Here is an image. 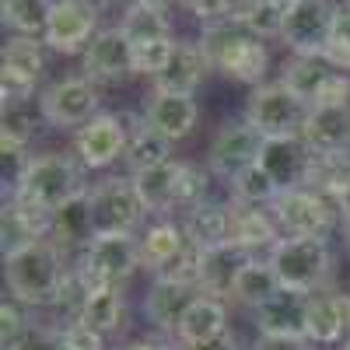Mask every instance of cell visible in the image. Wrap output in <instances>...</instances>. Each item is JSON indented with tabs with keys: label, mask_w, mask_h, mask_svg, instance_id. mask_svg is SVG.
I'll list each match as a JSON object with an SVG mask.
<instances>
[{
	"label": "cell",
	"mask_w": 350,
	"mask_h": 350,
	"mask_svg": "<svg viewBox=\"0 0 350 350\" xmlns=\"http://www.w3.org/2000/svg\"><path fill=\"white\" fill-rule=\"evenodd\" d=\"M74 262L53 239H42L14 256H4V284L11 298L28 308H53Z\"/></svg>",
	"instance_id": "cell-1"
},
{
	"label": "cell",
	"mask_w": 350,
	"mask_h": 350,
	"mask_svg": "<svg viewBox=\"0 0 350 350\" xmlns=\"http://www.w3.org/2000/svg\"><path fill=\"white\" fill-rule=\"evenodd\" d=\"M200 46L207 53L211 67L231 81L259 88L262 77H267V67H270L267 42L242 21V14L207 21L203 25V36H200Z\"/></svg>",
	"instance_id": "cell-2"
},
{
	"label": "cell",
	"mask_w": 350,
	"mask_h": 350,
	"mask_svg": "<svg viewBox=\"0 0 350 350\" xmlns=\"http://www.w3.org/2000/svg\"><path fill=\"white\" fill-rule=\"evenodd\" d=\"M81 161H74L70 154L60 151H46L36 158H25L14 183H11V196L39 203L46 211H56L60 203H67L70 196H77L81 189H88L81 183Z\"/></svg>",
	"instance_id": "cell-3"
},
{
	"label": "cell",
	"mask_w": 350,
	"mask_h": 350,
	"mask_svg": "<svg viewBox=\"0 0 350 350\" xmlns=\"http://www.w3.org/2000/svg\"><path fill=\"white\" fill-rule=\"evenodd\" d=\"M270 267L277 270L284 287H298V291L326 287L329 267H333L329 239L326 235H284L270 252Z\"/></svg>",
	"instance_id": "cell-4"
},
{
	"label": "cell",
	"mask_w": 350,
	"mask_h": 350,
	"mask_svg": "<svg viewBox=\"0 0 350 350\" xmlns=\"http://www.w3.org/2000/svg\"><path fill=\"white\" fill-rule=\"evenodd\" d=\"M312 105L291 92L284 81H262L245 102V120L262 133V137H287V133H301L308 120Z\"/></svg>",
	"instance_id": "cell-5"
},
{
	"label": "cell",
	"mask_w": 350,
	"mask_h": 350,
	"mask_svg": "<svg viewBox=\"0 0 350 350\" xmlns=\"http://www.w3.org/2000/svg\"><path fill=\"white\" fill-rule=\"evenodd\" d=\"M77 267L84 270V277L95 287H123L137 270H144L140 259V242L133 235H123V231H112V235H95L92 245H88L77 256Z\"/></svg>",
	"instance_id": "cell-6"
},
{
	"label": "cell",
	"mask_w": 350,
	"mask_h": 350,
	"mask_svg": "<svg viewBox=\"0 0 350 350\" xmlns=\"http://www.w3.org/2000/svg\"><path fill=\"white\" fill-rule=\"evenodd\" d=\"M102 95L92 77H64L53 81L39 95V116L56 130H81L98 116Z\"/></svg>",
	"instance_id": "cell-7"
},
{
	"label": "cell",
	"mask_w": 350,
	"mask_h": 350,
	"mask_svg": "<svg viewBox=\"0 0 350 350\" xmlns=\"http://www.w3.org/2000/svg\"><path fill=\"white\" fill-rule=\"evenodd\" d=\"M270 207H273V217L284 235H326L333 221L340 217L336 200L319 189H308V186L280 189V196Z\"/></svg>",
	"instance_id": "cell-8"
},
{
	"label": "cell",
	"mask_w": 350,
	"mask_h": 350,
	"mask_svg": "<svg viewBox=\"0 0 350 350\" xmlns=\"http://www.w3.org/2000/svg\"><path fill=\"white\" fill-rule=\"evenodd\" d=\"M133 130L126 126V116L120 112H98L92 123H84L81 130H74V154L84 168L102 172L109 165H116L126 148H130Z\"/></svg>",
	"instance_id": "cell-9"
},
{
	"label": "cell",
	"mask_w": 350,
	"mask_h": 350,
	"mask_svg": "<svg viewBox=\"0 0 350 350\" xmlns=\"http://www.w3.org/2000/svg\"><path fill=\"white\" fill-rule=\"evenodd\" d=\"M336 11L340 8L333 0H295L284 18V46L301 56H323L336 28Z\"/></svg>",
	"instance_id": "cell-10"
},
{
	"label": "cell",
	"mask_w": 350,
	"mask_h": 350,
	"mask_svg": "<svg viewBox=\"0 0 350 350\" xmlns=\"http://www.w3.org/2000/svg\"><path fill=\"white\" fill-rule=\"evenodd\" d=\"M92 211H95V228L98 235H112V231H123V235H133L137 224L144 221V203L137 196L133 179H120V175H109V179L95 183L92 189Z\"/></svg>",
	"instance_id": "cell-11"
},
{
	"label": "cell",
	"mask_w": 350,
	"mask_h": 350,
	"mask_svg": "<svg viewBox=\"0 0 350 350\" xmlns=\"http://www.w3.org/2000/svg\"><path fill=\"white\" fill-rule=\"evenodd\" d=\"M262 144H267V137H262L249 120H239V123H224L211 144L207 151V168L217 175V179L231 183L235 175H242L245 168H252L262 154Z\"/></svg>",
	"instance_id": "cell-12"
},
{
	"label": "cell",
	"mask_w": 350,
	"mask_h": 350,
	"mask_svg": "<svg viewBox=\"0 0 350 350\" xmlns=\"http://www.w3.org/2000/svg\"><path fill=\"white\" fill-rule=\"evenodd\" d=\"M98 8L92 0H56L42 42L56 53H81L95 39Z\"/></svg>",
	"instance_id": "cell-13"
},
{
	"label": "cell",
	"mask_w": 350,
	"mask_h": 350,
	"mask_svg": "<svg viewBox=\"0 0 350 350\" xmlns=\"http://www.w3.org/2000/svg\"><path fill=\"white\" fill-rule=\"evenodd\" d=\"M84 74L102 84H120L133 77V42L120 25L116 28H98L95 39L84 49Z\"/></svg>",
	"instance_id": "cell-14"
},
{
	"label": "cell",
	"mask_w": 350,
	"mask_h": 350,
	"mask_svg": "<svg viewBox=\"0 0 350 350\" xmlns=\"http://www.w3.org/2000/svg\"><path fill=\"white\" fill-rule=\"evenodd\" d=\"M315 151L312 144L301 133H287V137H267L262 144V154L259 165L267 168L280 189H298L308 183V172H312Z\"/></svg>",
	"instance_id": "cell-15"
},
{
	"label": "cell",
	"mask_w": 350,
	"mask_h": 350,
	"mask_svg": "<svg viewBox=\"0 0 350 350\" xmlns=\"http://www.w3.org/2000/svg\"><path fill=\"white\" fill-rule=\"evenodd\" d=\"M46 70V56L39 39L14 36L4 46V67H0V95L4 98H32L36 84Z\"/></svg>",
	"instance_id": "cell-16"
},
{
	"label": "cell",
	"mask_w": 350,
	"mask_h": 350,
	"mask_svg": "<svg viewBox=\"0 0 350 350\" xmlns=\"http://www.w3.org/2000/svg\"><path fill=\"white\" fill-rule=\"evenodd\" d=\"M203 295L196 284H183V280H165V277H154L148 295H144V319L158 329V333H172L179 329L186 308Z\"/></svg>",
	"instance_id": "cell-17"
},
{
	"label": "cell",
	"mask_w": 350,
	"mask_h": 350,
	"mask_svg": "<svg viewBox=\"0 0 350 350\" xmlns=\"http://www.w3.org/2000/svg\"><path fill=\"white\" fill-rule=\"evenodd\" d=\"M183 165L186 161H165L154 168H144L137 175H130L137 196L144 203V211L154 217H168L175 207H183Z\"/></svg>",
	"instance_id": "cell-18"
},
{
	"label": "cell",
	"mask_w": 350,
	"mask_h": 350,
	"mask_svg": "<svg viewBox=\"0 0 350 350\" xmlns=\"http://www.w3.org/2000/svg\"><path fill=\"white\" fill-rule=\"evenodd\" d=\"M200 120V105L193 95H175V92H151L148 105H144V123L165 140H186L196 130Z\"/></svg>",
	"instance_id": "cell-19"
},
{
	"label": "cell",
	"mask_w": 350,
	"mask_h": 350,
	"mask_svg": "<svg viewBox=\"0 0 350 350\" xmlns=\"http://www.w3.org/2000/svg\"><path fill=\"white\" fill-rule=\"evenodd\" d=\"M305 336L319 347H329V343H340L343 336H350V295H329L326 287L312 291Z\"/></svg>",
	"instance_id": "cell-20"
},
{
	"label": "cell",
	"mask_w": 350,
	"mask_h": 350,
	"mask_svg": "<svg viewBox=\"0 0 350 350\" xmlns=\"http://www.w3.org/2000/svg\"><path fill=\"white\" fill-rule=\"evenodd\" d=\"M98 235L95 228V211H92V193L81 189L77 196H70L67 203L53 211V242L60 245L64 252H84L92 245V239Z\"/></svg>",
	"instance_id": "cell-21"
},
{
	"label": "cell",
	"mask_w": 350,
	"mask_h": 350,
	"mask_svg": "<svg viewBox=\"0 0 350 350\" xmlns=\"http://www.w3.org/2000/svg\"><path fill=\"white\" fill-rule=\"evenodd\" d=\"M224 333H228V305H224V298L200 295L186 308L179 329H175V340H179L186 350H200V347L214 343Z\"/></svg>",
	"instance_id": "cell-22"
},
{
	"label": "cell",
	"mask_w": 350,
	"mask_h": 350,
	"mask_svg": "<svg viewBox=\"0 0 350 350\" xmlns=\"http://www.w3.org/2000/svg\"><path fill=\"white\" fill-rule=\"evenodd\" d=\"M211 70V60L203 53L200 42H189V39H179L172 49V60L168 67L154 77V92H175V95H193L196 88L203 84Z\"/></svg>",
	"instance_id": "cell-23"
},
{
	"label": "cell",
	"mask_w": 350,
	"mask_h": 350,
	"mask_svg": "<svg viewBox=\"0 0 350 350\" xmlns=\"http://www.w3.org/2000/svg\"><path fill=\"white\" fill-rule=\"evenodd\" d=\"M308 295L312 291H298V287H280L277 295L259 305L256 326L259 333H287V336H305V319H308Z\"/></svg>",
	"instance_id": "cell-24"
},
{
	"label": "cell",
	"mask_w": 350,
	"mask_h": 350,
	"mask_svg": "<svg viewBox=\"0 0 350 350\" xmlns=\"http://www.w3.org/2000/svg\"><path fill=\"white\" fill-rule=\"evenodd\" d=\"M280 239L284 231L273 214H267L262 207H249V203H231V245L256 256V252H273Z\"/></svg>",
	"instance_id": "cell-25"
},
{
	"label": "cell",
	"mask_w": 350,
	"mask_h": 350,
	"mask_svg": "<svg viewBox=\"0 0 350 350\" xmlns=\"http://www.w3.org/2000/svg\"><path fill=\"white\" fill-rule=\"evenodd\" d=\"M252 256L239 245H217V249H207L200 259V277H196V287L203 295H214V298H231V287H235V277L242 273V267Z\"/></svg>",
	"instance_id": "cell-26"
},
{
	"label": "cell",
	"mask_w": 350,
	"mask_h": 350,
	"mask_svg": "<svg viewBox=\"0 0 350 350\" xmlns=\"http://www.w3.org/2000/svg\"><path fill=\"white\" fill-rule=\"evenodd\" d=\"M186 249H189V235H186L183 221H158V224L148 228V235L140 239L144 270H151L154 277H161Z\"/></svg>",
	"instance_id": "cell-27"
},
{
	"label": "cell",
	"mask_w": 350,
	"mask_h": 350,
	"mask_svg": "<svg viewBox=\"0 0 350 350\" xmlns=\"http://www.w3.org/2000/svg\"><path fill=\"white\" fill-rule=\"evenodd\" d=\"M183 228L196 249H217L231 242V207L228 203H214V200H203L196 207L186 211Z\"/></svg>",
	"instance_id": "cell-28"
},
{
	"label": "cell",
	"mask_w": 350,
	"mask_h": 350,
	"mask_svg": "<svg viewBox=\"0 0 350 350\" xmlns=\"http://www.w3.org/2000/svg\"><path fill=\"white\" fill-rule=\"evenodd\" d=\"M301 137L312 144V151H350V109H315L308 112Z\"/></svg>",
	"instance_id": "cell-29"
},
{
	"label": "cell",
	"mask_w": 350,
	"mask_h": 350,
	"mask_svg": "<svg viewBox=\"0 0 350 350\" xmlns=\"http://www.w3.org/2000/svg\"><path fill=\"white\" fill-rule=\"evenodd\" d=\"M280 287H284V284H280L277 270L270 267V259L252 256L245 267H242V273L235 277V287H231V301L242 305V308H249V312H256L259 305H267Z\"/></svg>",
	"instance_id": "cell-30"
},
{
	"label": "cell",
	"mask_w": 350,
	"mask_h": 350,
	"mask_svg": "<svg viewBox=\"0 0 350 350\" xmlns=\"http://www.w3.org/2000/svg\"><path fill=\"white\" fill-rule=\"evenodd\" d=\"M77 323L92 326L102 336H112L126 326V298H123V287H92V295L84 301V312Z\"/></svg>",
	"instance_id": "cell-31"
},
{
	"label": "cell",
	"mask_w": 350,
	"mask_h": 350,
	"mask_svg": "<svg viewBox=\"0 0 350 350\" xmlns=\"http://www.w3.org/2000/svg\"><path fill=\"white\" fill-rule=\"evenodd\" d=\"M36 112L32 98H4V112H0V151H4V158L21 154L28 148V140L36 133Z\"/></svg>",
	"instance_id": "cell-32"
},
{
	"label": "cell",
	"mask_w": 350,
	"mask_h": 350,
	"mask_svg": "<svg viewBox=\"0 0 350 350\" xmlns=\"http://www.w3.org/2000/svg\"><path fill=\"white\" fill-rule=\"evenodd\" d=\"M333 74V67L323 60V56H301V53H291V60L284 64V84L291 92H298L308 105L315 102L319 88L326 84V77Z\"/></svg>",
	"instance_id": "cell-33"
},
{
	"label": "cell",
	"mask_w": 350,
	"mask_h": 350,
	"mask_svg": "<svg viewBox=\"0 0 350 350\" xmlns=\"http://www.w3.org/2000/svg\"><path fill=\"white\" fill-rule=\"evenodd\" d=\"M53 4L56 0H0V14H4V25L14 28L18 36L42 39L49 14H53Z\"/></svg>",
	"instance_id": "cell-34"
},
{
	"label": "cell",
	"mask_w": 350,
	"mask_h": 350,
	"mask_svg": "<svg viewBox=\"0 0 350 350\" xmlns=\"http://www.w3.org/2000/svg\"><path fill=\"white\" fill-rule=\"evenodd\" d=\"M123 161H126L130 175H137L144 168H154V165H165V161H172V140L154 133L148 123H140L130 137V148H126Z\"/></svg>",
	"instance_id": "cell-35"
},
{
	"label": "cell",
	"mask_w": 350,
	"mask_h": 350,
	"mask_svg": "<svg viewBox=\"0 0 350 350\" xmlns=\"http://www.w3.org/2000/svg\"><path fill=\"white\" fill-rule=\"evenodd\" d=\"M120 28L126 32V39H130L133 46H140V42H154V39H172V21H168V14H165L161 8L137 4V0L126 8Z\"/></svg>",
	"instance_id": "cell-36"
},
{
	"label": "cell",
	"mask_w": 350,
	"mask_h": 350,
	"mask_svg": "<svg viewBox=\"0 0 350 350\" xmlns=\"http://www.w3.org/2000/svg\"><path fill=\"white\" fill-rule=\"evenodd\" d=\"M231 186V196H235V203H249V207H267V203H273L280 196V186L277 179L262 168L259 161L252 168H245L242 175H235V179L228 183Z\"/></svg>",
	"instance_id": "cell-37"
},
{
	"label": "cell",
	"mask_w": 350,
	"mask_h": 350,
	"mask_svg": "<svg viewBox=\"0 0 350 350\" xmlns=\"http://www.w3.org/2000/svg\"><path fill=\"white\" fill-rule=\"evenodd\" d=\"M36 242H42L36 235V228L25 221V214L11 200H4V214H0V249H4V256H14V252L36 245Z\"/></svg>",
	"instance_id": "cell-38"
},
{
	"label": "cell",
	"mask_w": 350,
	"mask_h": 350,
	"mask_svg": "<svg viewBox=\"0 0 350 350\" xmlns=\"http://www.w3.org/2000/svg\"><path fill=\"white\" fill-rule=\"evenodd\" d=\"M242 21L252 28L259 39H273L284 32V18H287V8H277V4H256V0H245L239 8Z\"/></svg>",
	"instance_id": "cell-39"
},
{
	"label": "cell",
	"mask_w": 350,
	"mask_h": 350,
	"mask_svg": "<svg viewBox=\"0 0 350 350\" xmlns=\"http://www.w3.org/2000/svg\"><path fill=\"white\" fill-rule=\"evenodd\" d=\"M172 49H175L172 39H154V42H140V46H133V70H137L140 77H151V81H154V77L168 67Z\"/></svg>",
	"instance_id": "cell-40"
},
{
	"label": "cell",
	"mask_w": 350,
	"mask_h": 350,
	"mask_svg": "<svg viewBox=\"0 0 350 350\" xmlns=\"http://www.w3.org/2000/svg\"><path fill=\"white\" fill-rule=\"evenodd\" d=\"M211 179H214V172H211V168L193 165V161H186V165H183V207H186V211L207 200Z\"/></svg>",
	"instance_id": "cell-41"
},
{
	"label": "cell",
	"mask_w": 350,
	"mask_h": 350,
	"mask_svg": "<svg viewBox=\"0 0 350 350\" xmlns=\"http://www.w3.org/2000/svg\"><path fill=\"white\" fill-rule=\"evenodd\" d=\"M8 350H67V347H64V333L56 326H32L28 323L25 333Z\"/></svg>",
	"instance_id": "cell-42"
},
{
	"label": "cell",
	"mask_w": 350,
	"mask_h": 350,
	"mask_svg": "<svg viewBox=\"0 0 350 350\" xmlns=\"http://www.w3.org/2000/svg\"><path fill=\"white\" fill-rule=\"evenodd\" d=\"M315 109H350V74L333 70L312 102Z\"/></svg>",
	"instance_id": "cell-43"
},
{
	"label": "cell",
	"mask_w": 350,
	"mask_h": 350,
	"mask_svg": "<svg viewBox=\"0 0 350 350\" xmlns=\"http://www.w3.org/2000/svg\"><path fill=\"white\" fill-rule=\"evenodd\" d=\"M60 333H64L67 350H105V336L84 323H67V326H60Z\"/></svg>",
	"instance_id": "cell-44"
},
{
	"label": "cell",
	"mask_w": 350,
	"mask_h": 350,
	"mask_svg": "<svg viewBox=\"0 0 350 350\" xmlns=\"http://www.w3.org/2000/svg\"><path fill=\"white\" fill-rule=\"evenodd\" d=\"M245 4V0H186V8L207 25V21H221V18H231L239 14V8Z\"/></svg>",
	"instance_id": "cell-45"
},
{
	"label": "cell",
	"mask_w": 350,
	"mask_h": 350,
	"mask_svg": "<svg viewBox=\"0 0 350 350\" xmlns=\"http://www.w3.org/2000/svg\"><path fill=\"white\" fill-rule=\"evenodd\" d=\"M25 326H28V319L21 315V308H18V301L11 298H4V305H0V343H4V350L25 333Z\"/></svg>",
	"instance_id": "cell-46"
},
{
	"label": "cell",
	"mask_w": 350,
	"mask_h": 350,
	"mask_svg": "<svg viewBox=\"0 0 350 350\" xmlns=\"http://www.w3.org/2000/svg\"><path fill=\"white\" fill-rule=\"evenodd\" d=\"M252 350H312L308 336H287V333H259Z\"/></svg>",
	"instance_id": "cell-47"
},
{
	"label": "cell",
	"mask_w": 350,
	"mask_h": 350,
	"mask_svg": "<svg viewBox=\"0 0 350 350\" xmlns=\"http://www.w3.org/2000/svg\"><path fill=\"white\" fill-rule=\"evenodd\" d=\"M323 60L333 67V70H340V74H350V42H343V39H329L326 42V49H323Z\"/></svg>",
	"instance_id": "cell-48"
},
{
	"label": "cell",
	"mask_w": 350,
	"mask_h": 350,
	"mask_svg": "<svg viewBox=\"0 0 350 350\" xmlns=\"http://www.w3.org/2000/svg\"><path fill=\"white\" fill-rule=\"evenodd\" d=\"M333 36L343 39V42H350V8H340V11H336V28H333Z\"/></svg>",
	"instance_id": "cell-49"
},
{
	"label": "cell",
	"mask_w": 350,
	"mask_h": 350,
	"mask_svg": "<svg viewBox=\"0 0 350 350\" xmlns=\"http://www.w3.org/2000/svg\"><path fill=\"white\" fill-rule=\"evenodd\" d=\"M333 200H336V207H340V217H343V221H350V179L340 186V193H336Z\"/></svg>",
	"instance_id": "cell-50"
},
{
	"label": "cell",
	"mask_w": 350,
	"mask_h": 350,
	"mask_svg": "<svg viewBox=\"0 0 350 350\" xmlns=\"http://www.w3.org/2000/svg\"><path fill=\"white\" fill-rule=\"evenodd\" d=\"M123 350H172L168 343H154V340H133V343H126Z\"/></svg>",
	"instance_id": "cell-51"
},
{
	"label": "cell",
	"mask_w": 350,
	"mask_h": 350,
	"mask_svg": "<svg viewBox=\"0 0 350 350\" xmlns=\"http://www.w3.org/2000/svg\"><path fill=\"white\" fill-rule=\"evenodd\" d=\"M200 350H235V340H231V333H224V336H217L214 343L200 347Z\"/></svg>",
	"instance_id": "cell-52"
},
{
	"label": "cell",
	"mask_w": 350,
	"mask_h": 350,
	"mask_svg": "<svg viewBox=\"0 0 350 350\" xmlns=\"http://www.w3.org/2000/svg\"><path fill=\"white\" fill-rule=\"evenodd\" d=\"M137 4H148V8H168V4H175V0H137Z\"/></svg>",
	"instance_id": "cell-53"
},
{
	"label": "cell",
	"mask_w": 350,
	"mask_h": 350,
	"mask_svg": "<svg viewBox=\"0 0 350 350\" xmlns=\"http://www.w3.org/2000/svg\"><path fill=\"white\" fill-rule=\"evenodd\" d=\"M256 4H277V8H291L295 0H256Z\"/></svg>",
	"instance_id": "cell-54"
},
{
	"label": "cell",
	"mask_w": 350,
	"mask_h": 350,
	"mask_svg": "<svg viewBox=\"0 0 350 350\" xmlns=\"http://www.w3.org/2000/svg\"><path fill=\"white\" fill-rule=\"evenodd\" d=\"M95 8H102V4H133V0H92Z\"/></svg>",
	"instance_id": "cell-55"
},
{
	"label": "cell",
	"mask_w": 350,
	"mask_h": 350,
	"mask_svg": "<svg viewBox=\"0 0 350 350\" xmlns=\"http://www.w3.org/2000/svg\"><path fill=\"white\" fill-rule=\"evenodd\" d=\"M343 242H347V249H350V221H343Z\"/></svg>",
	"instance_id": "cell-56"
},
{
	"label": "cell",
	"mask_w": 350,
	"mask_h": 350,
	"mask_svg": "<svg viewBox=\"0 0 350 350\" xmlns=\"http://www.w3.org/2000/svg\"><path fill=\"white\" fill-rule=\"evenodd\" d=\"M343 350H350V336H347V343H343Z\"/></svg>",
	"instance_id": "cell-57"
}]
</instances>
